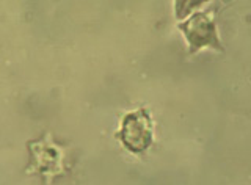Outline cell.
<instances>
[{
	"label": "cell",
	"instance_id": "obj_1",
	"mask_svg": "<svg viewBox=\"0 0 251 185\" xmlns=\"http://www.w3.org/2000/svg\"><path fill=\"white\" fill-rule=\"evenodd\" d=\"M132 154H143L152 144V119L146 109H138L123 118L115 135Z\"/></svg>",
	"mask_w": 251,
	"mask_h": 185
},
{
	"label": "cell",
	"instance_id": "obj_3",
	"mask_svg": "<svg viewBox=\"0 0 251 185\" xmlns=\"http://www.w3.org/2000/svg\"><path fill=\"white\" fill-rule=\"evenodd\" d=\"M179 28L185 35L187 43L190 44V53H195L202 47L223 49L218 40L215 22L207 13H195L188 21L179 24Z\"/></svg>",
	"mask_w": 251,
	"mask_h": 185
},
{
	"label": "cell",
	"instance_id": "obj_2",
	"mask_svg": "<svg viewBox=\"0 0 251 185\" xmlns=\"http://www.w3.org/2000/svg\"><path fill=\"white\" fill-rule=\"evenodd\" d=\"M28 149V171H35L46 179H52L63 171V151L50 141L49 135H44L38 141H30Z\"/></svg>",
	"mask_w": 251,
	"mask_h": 185
}]
</instances>
